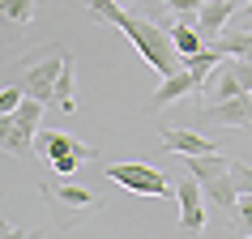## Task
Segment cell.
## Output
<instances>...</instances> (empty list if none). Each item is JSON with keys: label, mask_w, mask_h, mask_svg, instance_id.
Instances as JSON below:
<instances>
[{"label": "cell", "mask_w": 252, "mask_h": 239, "mask_svg": "<svg viewBox=\"0 0 252 239\" xmlns=\"http://www.w3.org/2000/svg\"><path fill=\"white\" fill-rule=\"evenodd\" d=\"M235 213H239V226L252 235V192H239V201H235Z\"/></svg>", "instance_id": "obj_21"}, {"label": "cell", "mask_w": 252, "mask_h": 239, "mask_svg": "<svg viewBox=\"0 0 252 239\" xmlns=\"http://www.w3.org/2000/svg\"><path fill=\"white\" fill-rule=\"evenodd\" d=\"M175 201H180V235H197L205 226V188L192 171L180 175L175 184Z\"/></svg>", "instance_id": "obj_5"}, {"label": "cell", "mask_w": 252, "mask_h": 239, "mask_svg": "<svg viewBox=\"0 0 252 239\" xmlns=\"http://www.w3.org/2000/svg\"><path fill=\"white\" fill-rule=\"evenodd\" d=\"M201 120L214 128H252V94H235V98H214L201 107Z\"/></svg>", "instance_id": "obj_6"}, {"label": "cell", "mask_w": 252, "mask_h": 239, "mask_svg": "<svg viewBox=\"0 0 252 239\" xmlns=\"http://www.w3.org/2000/svg\"><path fill=\"white\" fill-rule=\"evenodd\" d=\"M231 184H235L239 192H252V167H248V162L231 158Z\"/></svg>", "instance_id": "obj_18"}, {"label": "cell", "mask_w": 252, "mask_h": 239, "mask_svg": "<svg viewBox=\"0 0 252 239\" xmlns=\"http://www.w3.org/2000/svg\"><path fill=\"white\" fill-rule=\"evenodd\" d=\"M86 9H90L94 17L111 22L116 30H124V34H128V43H133L137 52L146 56V64L154 68L158 77H171V73H180V68H184V56L175 52L171 30H162L154 17L128 13L124 4H116V0H86Z\"/></svg>", "instance_id": "obj_1"}, {"label": "cell", "mask_w": 252, "mask_h": 239, "mask_svg": "<svg viewBox=\"0 0 252 239\" xmlns=\"http://www.w3.org/2000/svg\"><path fill=\"white\" fill-rule=\"evenodd\" d=\"M43 192L47 197H56L60 205H68V209H86V205H94V192L81 184H43Z\"/></svg>", "instance_id": "obj_14"}, {"label": "cell", "mask_w": 252, "mask_h": 239, "mask_svg": "<svg viewBox=\"0 0 252 239\" xmlns=\"http://www.w3.org/2000/svg\"><path fill=\"white\" fill-rule=\"evenodd\" d=\"M201 188H205V201H214L218 209H235L239 188L231 184V171H222V175H210V179H201Z\"/></svg>", "instance_id": "obj_12"}, {"label": "cell", "mask_w": 252, "mask_h": 239, "mask_svg": "<svg viewBox=\"0 0 252 239\" xmlns=\"http://www.w3.org/2000/svg\"><path fill=\"white\" fill-rule=\"evenodd\" d=\"M116 4H128V0H116Z\"/></svg>", "instance_id": "obj_23"}, {"label": "cell", "mask_w": 252, "mask_h": 239, "mask_svg": "<svg viewBox=\"0 0 252 239\" xmlns=\"http://www.w3.org/2000/svg\"><path fill=\"white\" fill-rule=\"evenodd\" d=\"M34 149H39L43 158L52 162V158H60V154H73V149H77V137L60 133V128H39V137H34Z\"/></svg>", "instance_id": "obj_11"}, {"label": "cell", "mask_w": 252, "mask_h": 239, "mask_svg": "<svg viewBox=\"0 0 252 239\" xmlns=\"http://www.w3.org/2000/svg\"><path fill=\"white\" fill-rule=\"evenodd\" d=\"M107 179L120 184V188H128V192H137V197H167V192H175L167 184V175L158 167H150V162H111L107 167Z\"/></svg>", "instance_id": "obj_4"}, {"label": "cell", "mask_w": 252, "mask_h": 239, "mask_svg": "<svg viewBox=\"0 0 252 239\" xmlns=\"http://www.w3.org/2000/svg\"><path fill=\"white\" fill-rule=\"evenodd\" d=\"M73 56L64 60V73H60V81H56V111H77L73 107Z\"/></svg>", "instance_id": "obj_16"}, {"label": "cell", "mask_w": 252, "mask_h": 239, "mask_svg": "<svg viewBox=\"0 0 252 239\" xmlns=\"http://www.w3.org/2000/svg\"><path fill=\"white\" fill-rule=\"evenodd\" d=\"M184 167L197 175V179H210V175L231 171V158H222V149H218V154H184Z\"/></svg>", "instance_id": "obj_13"}, {"label": "cell", "mask_w": 252, "mask_h": 239, "mask_svg": "<svg viewBox=\"0 0 252 239\" xmlns=\"http://www.w3.org/2000/svg\"><path fill=\"white\" fill-rule=\"evenodd\" d=\"M64 60H68V52H60V47H52V43L26 52L22 60H17V73H22L17 86H22L30 98L56 103V81H60V73H64Z\"/></svg>", "instance_id": "obj_2"}, {"label": "cell", "mask_w": 252, "mask_h": 239, "mask_svg": "<svg viewBox=\"0 0 252 239\" xmlns=\"http://www.w3.org/2000/svg\"><path fill=\"white\" fill-rule=\"evenodd\" d=\"M81 154H60V158H52V171L56 175H77V167H81Z\"/></svg>", "instance_id": "obj_20"}, {"label": "cell", "mask_w": 252, "mask_h": 239, "mask_svg": "<svg viewBox=\"0 0 252 239\" xmlns=\"http://www.w3.org/2000/svg\"><path fill=\"white\" fill-rule=\"evenodd\" d=\"M235 94H248L244 86H239L235 68H231V60H222V64L214 68V98H235Z\"/></svg>", "instance_id": "obj_15"}, {"label": "cell", "mask_w": 252, "mask_h": 239, "mask_svg": "<svg viewBox=\"0 0 252 239\" xmlns=\"http://www.w3.org/2000/svg\"><path fill=\"white\" fill-rule=\"evenodd\" d=\"M167 30H171V43H175V52L184 56V60H188V56H197L201 47H210V43H205V34H201V30L192 26L188 17H175Z\"/></svg>", "instance_id": "obj_10"}, {"label": "cell", "mask_w": 252, "mask_h": 239, "mask_svg": "<svg viewBox=\"0 0 252 239\" xmlns=\"http://www.w3.org/2000/svg\"><path fill=\"white\" fill-rule=\"evenodd\" d=\"M158 146L171 149V154H218V141H210V137L192 133V128H162L158 133Z\"/></svg>", "instance_id": "obj_8"}, {"label": "cell", "mask_w": 252, "mask_h": 239, "mask_svg": "<svg viewBox=\"0 0 252 239\" xmlns=\"http://www.w3.org/2000/svg\"><path fill=\"white\" fill-rule=\"evenodd\" d=\"M43 98H30L17 107V111H9V116H0V133H4V149L9 154H30L34 149V137H39V120H43Z\"/></svg>", "instance_id": "obj_3"}, {"label": "cell", "mask_w": 252, "mask_h": 239, "mask_svg": "<svg viewBox=\"0 0 252 239\" xmlns=\"http://www.w3.org/2000/svg\"><path fill=\"white\" fill-rule=\"evenodd\" d=\"M231 13H235V0H205V4L197 9V30L205 34V43H214L226 30Z\"/></svg>", "instance_id": "obj_9"}, {"label": "cell", "mask_w": 252, "mask_h": 239, "mask_svg": "<svg viewBox=\"0 0 252 239\" xmlns=\"http://www.w3.org/2000/svg\"><path fill=\"white\" fill-rule=\"evenodd\" d=\"M197 90H205V81L192 73V68H180V73H171V77H162V86L154 90V103H150V111H162V107H171V103H180V98H188V94H197Z\"/></svg>", "instance_id": "obj_7"}, {"label": "cell", "mask_w": 252, "mask_h": 239, "mask_svg": "<svg viewBox=\"0 0 252 239\" xmlns=\"http://www.w3.org/2000/svg\"><path fill=\"white\" fill-rule=\"evenodd\" d=\"M0 13L13 26H26L30 17H34V0H0Z\"/></svg>", "instance_id": "obj_17"}, {"label": "cell", "mask_w": 252, "mask_h": 239, "mask_svg": "<svg viewBox=\"0 0 252 239\" xmlns=\"http://www.w3.org/2000/svg\"><path fill=\"white\" fill-rule=\"evenodd\" d=\"M248 22H252V0H248V4H239V26H248Z\"/></svg>", "instance_id": "obj_22"}, {"label": "cell", "mask_w": 252, "mask_h": 239, "mask_svg": "<svg viewBox=\"0 0 252 239\" xmlns=\"http://www.w3.org/2000/svg\"><path fill=\"white\" fill-rule=\"evenodd\" d=\"M22 103H26V90H22V86H9V90H0V116L17 111Z\"/></svg>", "instance_id": "obj_19"}]
</instances>
